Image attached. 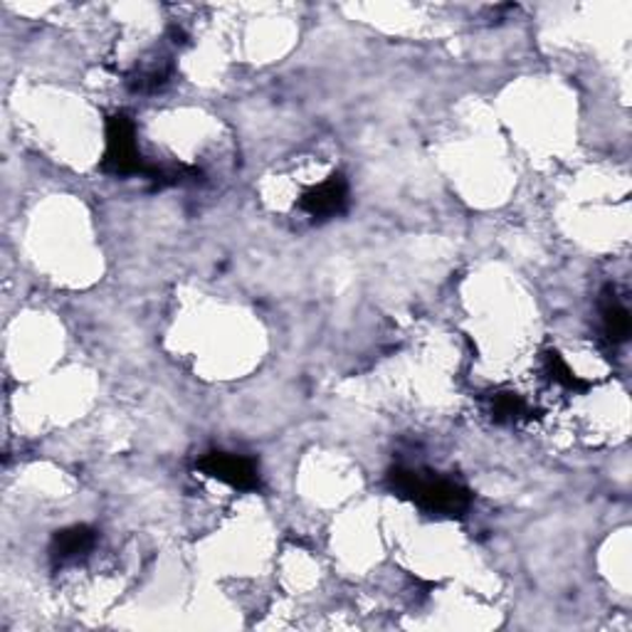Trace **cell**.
Returning a JSON list of instances; mask_svg holds the SVG:
<instances>
[{
    "instance_id": "6da1fadb",
    "label": "cell",
    "mask_w": 632,
    "mask_h": 632,
    "mask_svg": "<svg viewBox=\"0 0 632 632\" xmlns=\"http://www.w3.org/2000/svg\"><path fill=\"white\" fill-rule=\"evenodd\" d=\"M393 482H396L398 492L413 496L422 510L432 514H460L468 510L470 494L462 490L460 484L450 480H440V476H425L413 470H398L393 472Z\"/></svg>"
},
{
    "instance_id": "7a4b0ae2",
    "label": "cell",
    "mask_w": 632,
    "mask_h": 632,
    "mask_svg": "<svg viewBox=\"0 0 632 632\" xmlns=\"http://www.w3.org/2000/svg\"><path fill=\"white\" fill-rule=\"evenodd\" d=\"M105 169L117 175H143L147 163H143L137 143V129L127 117H111L107 127V151Z\"/></svg>"
},
{
    "instance_id": "3957f363",
    "label": "cell",
    "mask_w": 632,
    "mask_h": 632,
    "mask_svg": "<svg viewBox=\"0 0 632 632\" xmlns=\"http://www.w3.org/2000/svg\"><path fill=\"white\" fill-rule=\"evenodd\" d=\"M201 470L215 476L217 482H225L235 490H257L260 486V474L255 464L243 458V454L231 452H211L201 460Z\"/></svg>"
},
{
    "instance_id": "277c9868",
    "label": "cell",
    "mask_w": 632,
    "mask_h": 632,
    "mask_svg": "<svg viewBox=\"0 0 632 632\" xmlns=\"http://www.w3.org/2000/svg\"><path fill=\"white\" fill-rule=\"evenodd\" d=\"M346 201H349V191H346V183L341 175H331L329 181L319 183L317 189L307 191L302 195V211L309 217H319V221H324V217H334L341 211L346 208Z\"/></svg>"
},
{
    "instance_id": "5b68a950",
    "label": "cell",
    "mask_w": 632,
    "mask_h": 632,
    "mask_svg": "<svg viewBox=\"0 0 632 632\" xmlns=\"http://www.w3.org/2000/svg\"><path fill=\"white\" fill-rule=\"evenodd\" d=\"M92 546H95V532L87 526H75L55 538L53 554L60 561H72V558L85 556Z\"/></svg>"
},
{
    "instance_id": "8992f818",
    "label": "cell",
    "mask_w": 632,
    "mask_h": 632,
    "mask_svg": "<svg viewBox=\"0 0 632 632\" xmlns=\"http://www.w3.org/2000/svg\"><path fill=\"white\" fill-rule=\"evenodd\" d=\"M603 326H606V334L613 341H625L630 334L628 309L613 297H610L603 307Z\"/></svg>"
}]
</instances>
